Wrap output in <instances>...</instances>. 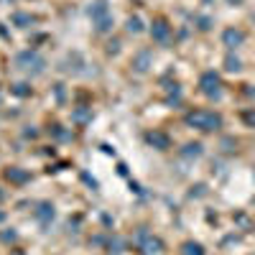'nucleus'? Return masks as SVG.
Listing matches in <instances>:
<instances>
[{
    "instance_id": "obj_1",
    "label": "nucleus",
    "mask_w": 255,
    "mask_h": 255,
    "mask_svg": "<svg viewBox=\"0 0 255 255\" xmlns=\"http://www.w3.org/2000/svg\"><path fill=\"white\" fill-rule=\"evenodd\" d=\"M186 123L194 125V128H199V130H217V128L222 125L220 115H212V113H191V115L186 118Z\"/></svg>"
},
{
    "instance_id": "obj_2",
    "label": "nucleus",
    "mask_w": 255,
    "mask_h": 255,
    "mask_svg": "<svg viewBox=\"0 0 255 255\" xmlns=\"http://www.w3.org/2000/svg\"><path fill=\"white\" fill-rule=\"evenodd\" d=\"M202 90H204L209 97H217V95H220V77L212 74V72L204 74V77H202Z\"/></svg>"
},
{
    "instance_id": "obj_3",
    "label": "nucleus",
    "mask_w": 255,
    "mask_h": 255,
    "mask_svg": "<svg viewBox=\"0 0 255 255\" xmlns=\"http://www.w3.org/2000/svg\"><path fill=\"white\" fill-rule=\"evenodd\" d=\"M222 38H225V46H238V44H243V31H235V28H227Z\"/></svg>"
},
{
    "instance_id": "obj_4",
    "label": "nucleus",
    "mask_w": 255,
    "mask_h": 255,
    "mask_svg": "<svg viewBox=\"0 0 255 255\" xmlns=\"http://www.w3.org/2000/svg\"><path fill=\"white\" fill-rule=\"evenodd\" d=\"M151 143H156V145L166 148V145H168V138H166V135H161V133H156V135H151Z\"/></svg>"
},
{
    "instance_id": "obj_5",
    "label": "nucleus",
    "mask_w": 255,
    "mask_h": 255,
    "mask_svg": "<svg viewBox=\"0 0 255 255\" xmlns=\"http://www.w3.org/2000/svg\"><path fill=\"white\" fill-rule=\"evenodd\" d=\"M186 255H204V253H202V245L189 243V245H186Z\"/></svg>"
},
{
    "instance_id": "obj_6",
    "label": "nucleus",
    "mask_w": 255,
    "mask_h": 255,
    "mask_svg": "<svg viewBox=\"0 0 255 255\" xmlns=\"http://www.w3.org/2000/svg\"><path fill=\"white\" fill-rule=\"evenodd\" d=\"M227 69H230V72H238V69H240V61L230 56V59H227Z\"/></svg>"
},
{
    "instance_id": "obj_7",
    "label": "nucleus",
    "mask_w": 255,
    "mask_h": 255,
    "mask_svg": "<svg viewBox=\"0 0 255 255\" xmlns=\"http://www.w3.org/2000/svg\"><path fill=\"white\" fill-rule=\"evenodd\" d=\"M243 120H245L248 125H255V113H243Z\"/></svg>"
}]
</instances>
